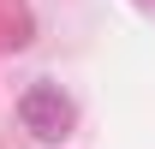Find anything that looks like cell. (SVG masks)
Returning a JSON list of instances; mask_svg holds the SVG:
<instances>
[{
  "label": "cell",
  "mask_w": 155,
  "mask_h": 149,
  "mask_svg": "<svg viewBox=\"0 0 155 149\" xmlns=\"http://www.w3.org/2000/svg\"><path fill=\"white\" fill-rule=\"evenodd\" d=\"M18 119L30 137H42V143H60L66 131H72V101L54 90V84H30V90L18 95Z\"/></svg>",
  "instance_id": "cell-1"
}]
</instances>
